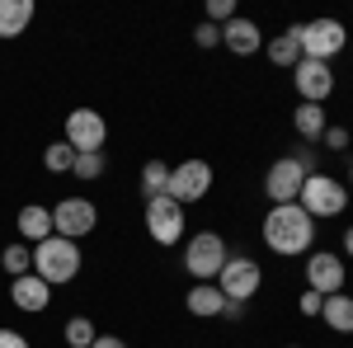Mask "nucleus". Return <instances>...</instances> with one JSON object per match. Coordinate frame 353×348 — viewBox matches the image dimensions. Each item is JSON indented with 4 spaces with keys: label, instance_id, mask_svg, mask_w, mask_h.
<instances>
[{
    "label": "nucleus",
    "instance_id": "1",
    "mask_svg": "<svg viewBox=\"0 0 353 348\" xmlns=\"http://www.w3.org/2000/svg\"><path fill=\"white\" fill-rule=\"evenodd\" d=\"M264 245L283 259H297V254H311L316 245V216L301 212V203H283V207H269L264 216Z\"/></svg>",
    "mask_w": 353,
    "mask_h": 348
},
{
    "label": "nucleus",
    "instance_id": "2",
    "mask_svg": "<svg viewBox=\"0 0 353 348\" xmlns=\"http://www.w3.org/2000/svg\"><path fill=\"white\" fill-rule=\"evenodd\" d=\"M81 245L76 240H61V236H48L43 245H33V273L57 287V283H71L76 273H81Z\"/></svg>",
    "mask_w": 353,
    "mask_h": 348
},
{
    "label": "nucleus",
    "instance_id": "3",
    "mask_svg": "<svg viewBox=\"0 0 353 348\" xmlns=\"http://www.w3.org/2000/svg\"><path fill=\"white\" fill-rule=\"evenodd\" d=\"M226 240H221L217 231H198L189 245H184V268H189V278L198 283H217V273L226 268Z\"/></svg>",
    "mask_w": 353,
    "mask_h": 348
},
{
    "label": "nucleus",
    "instance_id": "4",
    "mask_svg": "<svg viewBox=\"0 0 353 348\" xmlns=\"http://www.w3.org/2000/svg\"><path fill=\"white\" fill-rule=\"evenodd\" d=\"M212 188V165L208 161H184V165H170V184H165V198H174L179 207H193L203 203Z\"/></svg>",
    "mask_w": 353,
    "mask_h": 348
},
{
    "label": "nucleus",
    "instance_id": "5",
    "mask_svg": "<svg viewBox=\"0 0 353 348\" xmlns=\"http://www.w3.org/2000/svg\"><path fill=\"white\" fill-rule=\"evenodd\" d=\"M301 212L306 216H344L349 207V188H339V179H330V174H311L306 184H301Z\"/></svg>",
    "mask_w": 353,
    "mask_h": 348
},
{
    "label": "nucleus",
    "instance_id": "6",
    "mask_svg": "<svg viewBox=\"0 0 353 348\" xmlns=\"http://www.w3.org/2000/svg\"><path fill=\"white\" fill-rule=\"evenodd\" d=\"M94 226H99V207H94L90 198H61V203L52 207V231L61 236V240L81 245Z\"/></svg>",
    "mask_w": 353,
    "mask_h": 348
},
{
    "label": "nucleus",
    "instance_id": "7",
    "mask_svg": "<svg viewBox=\"0 0 353 348\" xmlns=\"http://www.w3.org/2000/svg\"><path fill=\"white\" fill-rule=\"evenodd\" d=\"M217 287L226 301H250V296L264 287V268L254 264L250 254H231L226 259V268L217 273Z\"/></svg>",
    "mask_w": 353,
    "mask_h": 348
},
{
    "label": "nucleus",
    "instance_id": "8",
    "mask_svg": "<svg viewBox=\"0 0 353 348\" xmlns=\"http://www.w3.org/2000/svg\"><path fill=\"white\" fill-rule=\"evenodd\" d=\"M76 156L81 151H104V141H109V123H104V113H94V108H71L66 113V136H61Z\"/></svg>",
    "mask_w": 353,
    "mask_h": 348
},
{
    "label": "nucleus",
    "instance_id": "9",
    "mask_svg": "<svg viewBox=\"0 0 353 348\" xmlns=\"http://www.w3.org/2000/svg\"><path fill=\"white\" fill-rule=\"evenodd\" d=\"M344 43H349V28L339 24V19H330V14L301 24V57H311V61H330Z\"/></svg>",
    "mask_w": 353,
    "mask_h": 348
},
{
    "label": "nucleus",
    "instance_id": "10",
    "mask_svg": "<svg viewBox=\"0 0 353 348\" xmlns=\"http://www.w3.org/2000/svg\"><path fill=\"white\" fill-rule=\"evenodd\" d=\"M146 231H151V240L156 245H179L184 240V207L174 203V198H151L146 203Z\"/></svg>",
    "mask_w": 353,
    "mask_h": 348
},
{
    "label": "nucleus",
    "instance_id": "11",
    "mask_svg": "<svg viewBox=\"0 0 353 348\" xmlns=\"http://www.w3.org/2000/svg\"><path fill=\"white\" fill-rule=\"evenodd\" d=\"M292 85H297L301 104H325L330 94H334V71H330V61L301 57L297 66H292Z\"/></svg>",
    "mask_w": 353,
    "mask_h": 348
},
{
    "label": "nucleus",
    "instance_id": "12",
    "mask_svg": "<svg viewBox=\"0 0 353 348\" xmlns=\"http://www.w3.org/2000/svg\"><path fill=\"white\" fill-rule=\"evenodd\" d=\"M344 283H349V268L339 264V254H325V249L306 254V287L311 292L334 296V292H344Z\"/></svg>",
    "mask_w": 353,
    "mask_h": 348
},
{
    "label": "nucleus",
    "instance_id": "13",
    "mask_svg": "<svg viewBox=\"0 0 353 348\" xmlns=\"http://www.w3.org/2000/svg\"><path fill=\"white\" fill-rule=\"evenodd\" d=\"M301 184H306V174H301L297 165L288 161H273L269 165V174H264V193H269V203L273 207H283V203H297L301 198Z\"/></svg>",
    "mask_w": 353,
    "mask_h": 348
},
{
    "label": "nucleus",
    "instance_id": "14",
    "mask_svg": "<svg viewBox=\"0 0 353 348\" xmlns=\"http://www.w3.org/2000/svg\"><path fill=\"white\" fill-rule=\"evenodd\" d=\"M10 301H14L24 316H38V311H48V306H52V287H48L38 273H24V278H14V283H10Z\"/></svg>",
    "mask_w": 353,
    "mask_h": 348
},
{
    "label": "nucleus",
    "instance_id": "15",
    "mask_svg": "<svg viewBox=\"0 0 353 348\" xmlns=\"http://www.w3.org/2000/svg\"><path fill=\"white\" fill-rule=\"evenodd\" d=\"M221 43H226V52L236 57H254L259 48H264V33H259V24L254 19H231V24H221Z\"/></svg>",
    "mask_w": 353,
    "mask_h": 348
},
{
    "label": "nucleus",
    "instance_id": "16",
    "mask_svg": "<svg viewBox=\"0 0 353 348\" xmlns=\"http://www.w3.org/2000/svg\"><path fill=\"white\" fill-rule=\"evenodd\" d=\"M14 226H19V240H24L28 249H33V245H43L48 236H57V231H52V207H43V203H28V207H19Z\"/></svg>",
    "mask_w": 353,
    "mask_h": 348
},
{
    "label": "nucleus",
    "instance_id": "17",
    "mask_svg": "<svg viewBox=\"0 0 353 348\" xmlns=\"http://www.w3.org/2000/svg\"><path fill=\"white\" fill-rule=\"evenodd\" d=\"M184 306H189V316H198V320H212V316H221L226 296H221L217 283H198V287H189Z\"/></svg>",
    "mask_w": 353,
    "mask_h": 348
},
{
    "label": "nucleus",
    "instance_id": "18",
    "mask_svg": "<svg viewBox=\"0 0 353 348\" xmlns=\"http://www.w3.org/2000/svg\"><path fill=\"white\" fill-rule=\"evenodd\" d=\"M33 24V0H0V38H19Z\"/></svg>",
    "mask_w": 353,
    "mask_h": 348
},
{
    "label": "nucleus",
    "instance_id": "19",
    "mask_svg": "<svg viewBox=\"0 0 353 348\" xmlns=\"http://www.w3.org/2000/svg\"><path fill=\"white\" fill-rule=\"evenodd\" d=\"M292 127H297V136L311 146V141H321L330 127V118H325V108L321 104H297V113H292Z\"/></svg>",
    "mask_w": 353,
    "mask_h": 348
},
{
    "label": "nucleus",
    "instance_id": "20",
    "mask_svg": "<svg viewBox=\"0 0 353 348\" xmlns=\"http://www.w3.org/2000/svg\"><path fill=\"white\" fill-rule=\"evenodd\" d=\"M321 320H325L334 334H353V296H349V292L325 296V306H321Z\"/></svg>",
    "mask_w": 353,
    "mask_h": 348
},
{
    "label": "nucleus",
    "instance_id": "21",
    "mask_svg": "<svg viewBox=\"0 0 353 348\" xmlns=\"http://www.w3.org/2000/svg\"><path fill=\"white\" fill-rule=\"evenodd\" d=\"M269 61L273 66H297L301 61V24H292L288 33H278L269 43Z\"/></svg>",
    "mask_w": 353,
    "mask_h": 348
},
{
    "label": "nucleus",
    "instance_id": "22",
    "mask_svg": "<svg viewBox=\"0 0 353 348\" xmlns=\"http://www.w3.org/2000/svg\"><path fill=\"white\" fill-rule=\"evenodd\" d=\"M165 184H170V165H165V161H146V165H141V198H146V203L161 198Z\"/></svg>",
    "mask_w": 353,
    "mask_h": 348
},
{
    "label": "nucleus",
    "instance_id": "23",
    "mask_svg": "<svg viewBox=\"0 0 353 348\" xmlns=\"http://www.w3.org/2000/svg\"><path fill=\"white\" fill-rule=\"evenodd\" d=\"M61 339H66V348H94L99 329H94V320H85V316H71L66 329H61Z\"/></svg>",
    "mask_w": 353,
    "mask_h": 348
},
{
    "label": "nucleus",
    "instance_id": "24",
    "mask_svg": "<svg viewBox=\"0 0 353 348\" xmlns=\"http://www.w3.org/2000/svg\"><path fill=\"white\" fill-rule=\"evenodd\" d=\"M0 268H5L10 278H24V273H33V249H28L24 240H19V245H5V254H0Z\"/></svg>",
    "mask_w": 353,
    "mask_h": 348
},
{
    "label": "nucleus",
    "instance_id": "25",
    "mask_svg": "<svg viewBox=\"0 0 353 348\" xmlns=\"http://www.w3.org/2000/svg\"><path fill=\"white\" fill-rule=\"evenodd\" d=\"M43 165H48L52 174H66V170H76V151H71L66 141H52V146L43 151Z\"/></svg>",
    "mask_w": 353,
    "mask_h": 348
},
{
    "label": "nucleus",
    "instance_id": "26",
    "mask_svg": "<svg viewBox=\"0 0 353 348\" xmlns=\"http://www.w3.org/2000/svg\"><path fill=\"white\" fill-rule=\"evenodd\" d=\"M288 161L297 165V170H301V174H306V179H311V174H321V170H316V165H321V156H316V151H311L306 141H297V146L288 151Z\"/></svg>",
    "mask_w": 353,
    "mask_h": 348
},
{
    "label": "nucleus",
    "instance_id": "27",
    "mask_svg": "<svg viewBox=\"0 0 353 348\" xmlns=\"http://www.w3.org/2000/svg\"><path fill=\"white\" fill-rule=\"evenodd\" d=\"M104 174V151H81L76 156V179H99Z\"/></svg>",
    "mask_w": 353,
    "mask_h": 348
},
{
    "label": "nucleus",
    "instance_id": "28",
    "mask_svg": "<svg viewBox=\"0 0 353 348\" xmlns=\"http://www.w3.org/2000/svg\"><path fill=\"white\" fill-rule=\"evenodd\" d=\"M236 19V0H208V24H231Z\"/></svg>",
    "mask_w": 353,
    "mask_h": 348
},
{
    "label": "nucleus",
    "instance_id": "29",
    "mask_svg": "<svg viewBox=\"0 0 353 348\" xmlns=\"http://www.w3.org/2000/svg\"><path fill=\"white\" fill-rule=\"evenodd\" d=\"M193 43H198L203 52H208V48H217V43H221V28H217V24H208V19H203V24L193 28Z\"/></svg>",
    "mask_w": 353,
    "mask_h": 348
},
{
    "label": "nucleus",
    "instance_id": "30",
    "mask_svg": "<svg viewBox=\"0 0 353 348\" xmlns=\"http://www.w3.org/2000/svg\"><path fill=\"white\" fill-rule=\"evenodd\" d=\"M297 306H301V316H316V320H321V306H325V296H321V292H311V287H306Z\"/></svg>",
    "mask_w": 353,
    "mask_h": 348
},
{
    "label": "nucleus",
    "instance_id": "31",
    "mask_svg": "<svg viewBox=\"0 0 353 348\" xmlns=\"http://www.w3.org/2000/svg\"><path fill=\"white\" fill-rule=\"evenodd\" d=\"M321 141H325L330 151H344V146H349V127H325V136H321Z\"/></svg>",
    "mask_w": 353,
    "mask_h": 348
},
{
    "label": "nucleus",
    "instance_id": "32",
    "mask_svg": "<svg viewBox=\"0 0 353 348\" xmlns=\"http://www.w3.org/2000/svg\"><path fill=\"white\" fill-rule=\"evenodd\" d=\"M0 348H28V339L19 329H0Z\"/></svg>",
    "mask_w": 353,
    "mask_h": 348
},
{
    "label": "nucleus",
    "instance_id": "33",
    "mask_svg": "<svg viewBox=\"0 0 353 348\" xmlns=\"http://www.w3.org/2000/svg\"><path fill=\"white\" fill-rule=\"evenodd\" d=\"M221 316H226V320H245V301H226Z\"/></svg>",
    "mask_w": 353,
    "mask_h": 348
},
{
    "label": "nucleus",
    "instance_id": "34",
    "mask_svg": "<svg viewBox=\"0 0 353 348\" xmlns=\"http://www.w3.org/2000/svg\"><path fill=\"white\" fill-rule=\"evenodd\" d=\"M94 348H128V339H118V334H99Z\"/></svg>",
    "mask_w": 353,
    "mask_h": 348
},
{
    "label": "nucleus",
    "instance_id": "35",
    "mask_svg": "<svg viewBox=\"0 0 353 348\" xmlns=\"http://www.w3.org/2000/svg\"><path fill=\"white\" fill-rule=\"evenodd\" d=\"M344 254H349V259H353V226H349V231H344Z\"/></svg>",
    "mask_w": 353,
    "mask_h": 348
},
{
    "label": "nucleus",
    "instance_id": "36",
    "mask_svg": "<svg viewBox=\"0 0 353 348\" xmlns=\"http://www.w3.org/2000/svg\"><path fill=\"white\" fill-rule=\"evenodd\" d=\"M349 188H353V170H349Z\"/></svg>",
    "mask_w": 353,
    "mask_h": 348
},
{
    "label": "nucleus",
    "instance_id": "37",
    "mask_svg": "<svg viewBox=\"0 0 353 348\" xmlns=\"http://www.w3.org/2000/svg\"><path fill=\"white\" fill-rule=\"evenodd\" d=\"M349 48H353V38H349Z\"/></svg>",
    "mask_w": 353,
    "mask_h": 348
},
{
    "label": "nucleus",
    "instance_id": "38",
    "mask_svg": "<svg viewBox=\"0 0 353 348\" xmlns=\"http://www.w3.org/2000/svg\"><path fill=\"white\" fill-rule=\"evenodd\" d=\"M292 348H301V344H292Z\"/></svg>",
    "mask_w": 353,
    "mask_h": 348
}]
</instances>
